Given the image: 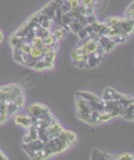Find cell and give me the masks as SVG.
<instances>
[{"label":"cell","mask_w":134,"mask_h":160,"mask_svg":"<svg viewBox=\"0 0 134 160\" xmlns=\"http://www.w3.org/2000/svg\"><path fill=\"white\" fill-rule=\"evenodd\" d=\"M43 44L44 46H54L55 48H58V42L55 40L53 33H50V35H47L46 38H43Z\"/></svg>","instance_id":"obj_16"},{"label":"cell","mask_w":134,"mask_h":160,"mask_svg":"<svg viewBox=\"0 0 134 160\" xmlns=\"http://www.w3.org/2000/svg\"><path fill=\"white\" fill-rule=\"evenodd\" d=\"M80 4H83L85 7H93L95 3V0H79Z\"/></svg>","instance_id":"obj_33"},{"label":"cell","mask_w":134,"mask_h":160,"mask_svg":"<svg viewBox=\"0 0 134 160\" xmlns=\"http://www.w3.org/2000/svg\"><path fill=\"white\" fill-rule=\"evenodd\" d=\"M0 160H7V156H6L2 151H0Z\"/></svg>","instance_id":"obj_39"},{"label":"cell","mask_w":134,"mask_h":160,"mask_svg":"<svg viewBox=\"0 0 134 160\" xmlns=\"http://www.w3.org/2000/svg\"><path fill=\"white\" fill-rule=\"evenodd\" d=\"M66 2H71V0H66Z\"/></svg>","instance_id":"obj_41"},{"label":"cell","mask_w":134,"mask_h":160,"mask_svg":"<svg viewBox=\"0 0 134 160\" xmlns=\"http://www.w3.org/2000/svg\"><path fill=\"white\" fill-rule=\"evenodd\" d=\"M68 11H71V6H69V2H64L62 4H61V12L62 14H66Z\"/></svg>","instance_id":"obj_32"},{"label":"cell","mask_w":134,"mask_h":160,"mask_svg":"<svg viewBox=\"0 0 134 160\" xmlns=\"http://www.w3.org/2000/svg\"><path fill=\"white\" fill-rule=\"evenodd\" d=\"M58 138L62 139V141H65V142H68L69 145H73L76 141H78V135H76L73 131H69V130H62V131L58 134Z\"/></svg>","instance_id":"obj_5"},{"label":"cell","mask_w":134,"mask_h":160,"mask_svg":"<svg viewBox=\"0 0 134 160\" xmlns=\"http://www.w3.org/2000/svg\"><path fill=\"white\" fill-rule=\"evenodd\" d=\"M18 106H17L14 102H7V109H6V112H7V116H11V115H15L17 112H18Z\"/></svg>","instance_id":"obj_22"},{"label":"cell","mask_w":134,"mask_h":160,"mask_svg":"<svg viewBox=\"0 0 134 160\" xmlns=\"http://www.w3.org/2000/svg\"><path fill=\"white\" fill-rule=\"evenodd\" d=\"M91 159L93 160H97V159H113L112 156H109V155H106L105 152H102V151H98V149H93V152H91Z\"/></svg>","instance_id":"obj_17"},{"label":"cell","mask_w":134,"mask_h":160,"mask_svg":"<svg viewBox=\"0 0 134 160\" xmlns=\"http://www.w3.org/2000/svg\"><path fill=\"white\" fill-rule=\"evenodd\" d=\"M11 92L14 97H18V95H21V94H24V90H22L21 86H18V84H13L11 86Z\"/></svg>","instance_id":"obj_25"},{"label":"cell","mask_w":134,"mask_h":160,"mask_svg":"<svg viewBox=\"0 0 134 160\" xmlns=\"http://www.w3.org/2000/svg\"><path fill=\"white\" fill-rule=\"evenodd\" d=\"M32 46H35V47H38V48H42L43 46V39L42 38H38V36H35L33 38V40H32Z\"/></svg>","instance_id":"obj_31"},{"label":"cell","mask_w":134,"mask_h":160,"mask_svg":"<svg viewBox=\"0 0 134 160\" xmlns=\"http://www.w3.org/2000/svg\"><path fill=\"white\" fill-rule=\"evenodd\" d=\"M97 46H98L97 42H94V40H91V39H87L85 42H82L80 47H82V50L86 52V54H91V52H94L97 50Z\"/></svg>","instance_id":"obj_6"},{"label":"cell","mask_w":134,"mask_h":160,"mask_svg":"<svg viewBox=\"0 0 134 160\" xmlns=\"http://www.w3.org/2000/svg\"><path fill=\"white\" fill-rule=\"evenodd\" d=\"M113 99V88H105L102 94V101H109Z\"/></svg>","instance_id":"obj_27"},{"label":"cell","mask_w":134,"mask_h":160,"mask_svg":"<svg viewBox=\"0 0 134 160\" xmlns=\"http://www.w3.org/2000/svg\"><path fill=\"white\" fill-rule=\"evenodd\" d=\"M55 57H57V50H51V51H49L47 54L43 55L42 59L44 62H54L55 61Z\"/></svg>","instance_id":"obj_20"},{"label":"cell","mask_w":134,"mask_h":160,"mask_svg":"<svg viewBox=\"0 0 134 160\" xmlns=\"http://www.w3.org/2000/svg\"><path fill=\"white\" fill-rule=\"evenodd\" d=\"M79 4H80V2H79V0H71V2H69V6H71V10H75V8L78 7Z\"/></svg>","instance_id":"obj_37"},{"label":"cell","mask_w":134,"mask_h":160,"mask_svg":"<svg viewBox=\"0 0 134 160\" xmlns=\"http://www.w3.org/2000/svg\"><path fill=\"white\" fill-rule=\"evenodd\" d=\"M66 28H68V29H69V31H71V32H73V33H78V32L80 31V29L83 28V25H80L79 22H75V21H72L71 24H69L68 26H66Z\"/></svg>","instance_id":"obj_24"},{"label":"cell","mask_w":134,"mask_h":160,"mask_svg":"<svg viewBox=\"0 0 134 160\" xmlns=\"http://www.w3.org/2000/svg\"><path fill=\"white\" fill-rule=\"evenodd\" d=\"M13 58H14V61L17 64H21L24 62V59H22V51L21 48H13Z\"/></svg>","instance_id":"obj_19"},{"label":"cell","mask_w":134,"mask_h":160,"mask_svg":"<svg viewBox=\"0 0 134 160\" xmlns=\"http://www.w3.org/2000/svg\"><path fill=\"white\" fill-rule=\"evenodd\" d=\"M76 109H78L76 113H82V115H90V112H91V108H90L89 102L79 95H78V98H76Z\"/></svg>","instance_id":"obj_4"},{"label":"cell","mask_w":134,"mask_h":160,"mask_svg":"<svg viewBox=\"0 0 134 160\" xmlns=\"http://www.w3.org/2000/svg\"><path fill=\"white\" fill-rule=\"evenodd\" d=\"M115 159H118V160H133V155L131 153H125V155L116 156Z\"/></svg>","instance_id":"obj_34"},{"label":"cell","mask_w":134,"mask_h":160,"mask_svg":"<svg viewBox=\"0 0 134 160\" xmlns=\"http://www.w3.org/2000/svg\"><path fill=\"white\" fill-rule=\"evenodd\" d=\"M10 43H11V47L13 48H21V46L24 44V38H21V36L18 35H13L11 36V40H10Z\"/></svg>","instance_id":"obj_14"},{"label":"cell","mask_w":134,"mask_h":160,"mask_svg":"<svg viewBox=\"0 0 134 160\" xmlns=\"http://www.w3.org/2000/svg\"><path fill=\"white\" fill-rule=\"evenodd\" d=\"M42 12H43V14H46V15H47L50 19H53V18H54V14H55V7H54V4H53V2H51V3H49V4H46L44 7L42 8Z\"/></svg>","instance_id":"obj_13"},{"label":"cell","mask_w":134,"mask_h":160,"mask_svg":"<svg viewBox=\"0 0 134 160\" xmlns=\"http://www.w3.org/2000/svg\"><path fill=\"white\" fill-rule=\"evenodd\" d=\"M78 95L82 97V98H85L86 101L89 102V105H90V108L91 109H95V111H98V112H105L102 98H98L95 94L89 92V91H79Z\"/></svg>","instance_id":"obj_1"},{"label":"cell","mask_w":134,"mask_h":160,"mask_svg":"<svg viewBox=\"0 0 134 160\" xmlns=\"http://www.w3.org/2000/svg\"><path fill=\"white\" fill-rule=\"evenodd\" d=\"M133 15H134V3H130V6H129V7H127V10H126L125 18L133 19Z\"/></svg>","instance_id":"obj_30"},{"label":"cell","mask_w":134,"mask_h":160,"mask_svg":"<svg viewBox=\"0 0 134 160\" xmlns=\"http://www.w3.org/2000/svg\"><path fill=\"white\" fill-rule=\"evenodd\" d=\"M64 130V127L61 124H59L58 122H55L54 123H51V124L49 126V128H47V132H49V135H50V138H51V137H58V134L59 132H61Z\"/></svg>","instance_id":"obj_8"},{"label":"cell","mask_w":134,"mask_h":160,"mask_svg":"<svg viewBox=\"0 0 134 160\" xmlns=\"http://www.w3.org/2000/svg\"><path fill=\"white\" fill-rule=\"evenodd\" d=\"M109 120H112V116H111V113L108 112H101L98 116V120H97V123H105V122H109Z\"/></svg>","instance_id":"obj_23"},{"label":"cell","mask_w":134,"mask_h":160,"mask_svg":"<svg viewBox=\"0 0 134 160\" xmlns=\"http://www.w3.org/2000/svg\"><path fill=\"white\" fill-rule=\"evenodd\" d=\"M71 22H72V18L68 14H62L61 15V19H59V25H61V26H65V28H66V26L71 24Z\"/></svg>","instance_id":"obj_26"},{"label":"cell","mask_w":134,"mask_h":160,"mask_svg":"<svg viewBox=\"0 0 134 160\" xmlns=\"http://www.w3.org/2000/svg\"><path fill=\"white\" fill-rule=\"evenodd\" d=\"M3 40H4V33H3L2 29H0V44L3 43Z\"/></svg>","instance_id":"obj_40"},{"label":"cell","mask_w":134,"mask_h":160,"mask_svg":"<svg viewBox=\"0 0 134 160\" xmlns=\"http://www.w3.org/2000/svg\"><path fill=\"white\" fill-rule=\"evenodd\" d=\"M98 44L104 48L105 54H108V52L113 51V48L116 47V43L113 42V40L111 39V38H108L106 35H101V38L98 39Z\"/></svg>","instance_id":"obj_3"},{"label":"cell","mask_w":134,"mask_h":160,"mask_svg":"<svg viewBox=\"0 0 134 160\" xmlns=\"http://www.w3.org/2000/svg\"><path fill=\"white\" fill-rule=\"evenodd\" d=\"M51 33L54 35V38L57 42H59V40H62V39H65V36H66V28L65 26H57V28H54L51 31Z\"/></svg>","instance_id":"obj_11"},{"label":"cell","mask_w":134,"mask_h":160,"mask_svg":"<svg viewBox=\"0 0 134 160\" xmlns=\"http://www.w3.org/2000/svg\"><path fill=\"white\" fill-rule=\"evenodd\" d=\"M123 97H125V94H120V92H118L116 90H113V99H115V101H119V99H122Z\"/></svg>","instance_id":"obj_36"},{"label":"cell","mask_w":134,"mask_h":160,"mask_svg":"<svg viewBox=\"0 0 134 160\" xmlns=\"http://www.w3.org/2000/svg\"><path fill=\"white\" fill-rule=\"evenodd\" d=\"M133 26H134V21L129 18H122V22H120V28L123 29V32L127 35V38L133 35Z\"/></svg>","instance_id":"obj_7"},{"label":"cell","mask_w":134,"mask_h":160,"mask_svg":"<svg viewBox=\"0 0 134 160\" xmlns=\"http://www.w3.org/2000/svg\"><path fill=\"white\" fill-rule=\"evenodd\" d=\"M120 22H122V18H119V17H111L105 21L106 26H109V28H120Z\"/></svg>","instance_id":"obj_15"},{"label":"cell","mask_w":134,"mask_h":160,"mask_svg":"<svg viewBox=\"0 0 134 160\" xmlns=\"http://www.w3.org/2000/svg\"><path fill=\"white\" fill-rule=\"evenodd\" d=\"M15 123L24 128L31 127V118L28 115H15Z\"/></svg>","instance_id":"obj_9"},{"label":"cell","mask_w":134,"mask_h":160,"mask_svg":"<svg viewBox=\"0 0 134 160\" xmlns=\"http://www.w3.org/2000/svg\"><path fill=\"white\" fill-rule=\"evenodd\" d=\"M46 112H50V109L46 105L39 104V102H35V104L28 106V116H31V118H39L42 113Z\"/></svg>","instance_id":"obj_2"},{"label":"cell","mask_w":134,"mask_h":160,"mask_svg":"<svg viewBox=\"0 0 134 160\" xmlns=\"http://www.w3.org/2000/svg\"><path fill=\"white\" fill-rule=\"evenodd\" d=\"M11 86H13V84H10V86H3V87L0 88V91H4V92H10V91H11Z\"/></svg>","instance_id":"obj_38"},{"label":"cell","mask_w":134,"mask_h":160,"mask_svg":"<svg viewBox=\"0 0 134 160\" xmlns=\"http://www.w3.org/2000/svg\"><path fill=\"white\" fill-rule=\"evenodd\" d=\"M51 33V29H47V28H43V26H38V28L35 29V35L38 36V38H46L47 35Z\"/></svg>","instance_id":"obj_18"},{"label":"cell","mask_w":134,"mask_h":160,"mask_svg":"<svg viewBox=\"0 0 134 160\" xmlns=\"http://www.w3.org/2000/svg\"><path fill=\"white\" fill-rule=\"evenodd\" d=\"M28 54L31 55L33 59H36V61L42 58V52H40V48L35 47V46H32V47H31V50H29V52H28Z\"/></svg>","instance_id":"obj_21"},{"label":"cell","mask_w":134,"mask_h":160,"mask_svg":"<svg viewBox=\"0 0 134 160\" xmlns=\"http://www.w3.org/2000/svg\"><path fill=\"white\" fill-rule=\"evenodd\" d=\"M31 47H32V44H31V43H24V44L21 46V51L24 52V54H28V52H29V50H31Z\"/></svg>","instance_id":"obj_35"},{"label":"cell","mask_w":134,"mask_h":160,"mask_svg":"<svg viewBox=\"0 0 134 160\" xmlns=\"http://www.w3.org/2000/svg\"><path fill=\"white\" fill-rule=\"evenodd\" d=\"M13 102H14V104H15L17 106H18L19 109L24 108V105H25V97H24V94H21V95H18V97H15V99H14Z\"/></svg>","instance_id":"obj_28"},{"label":"cell","mask_w":134,"mask_h":160,"mask_svg":"<svg viewBox=\"0 0 134 160\" xmlns=\"http://www.w3.org/2000/svg\"><path fill=\"white\" fill-rule=\"evenodd\" d=\"M33 139H38V128L36 127H28V131L24 135V144H28V142L33 141Z\"/></svg>","instance_id":"obj_10"},{"label":"cell","mask_w":134,"mask_h":160,"mask_svg":"<svg viewBox=\"0 0 134 160\" xmlns=\"http://www.w3.org/2000/svg\"><path fill=\"white\" fill-rule=\"evenodd\" d=\"M33 69H35V71H44L46 69V62L43 61L42 58L38 59V61L35 62V65H33Z\"/></svg>","instance_id":"obj_29"},{"label":"cell","mask_w":134,"mask_h":160,"mask_svg":"<svg viewBox=\"0 0 134 160\" xmlns=\"http://www.w3.org/2000/svg\"><path fill=\"white\" fill-rule=\"evenodd\" d=\"M120 116H122V118H125L126 120L133 122V119H134V108H133V105L120 109Z\"/></svg>","instance_id":"obj_12"}]
</instances>
